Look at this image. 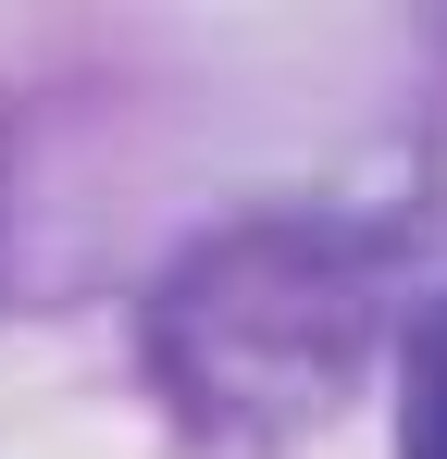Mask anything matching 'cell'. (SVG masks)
Wrapping results in <instances>:
<instances>
[{
  "mask_svg": "<svg viewBox=\"0 0 447 459\" xmlns=\"http://www.w3.org/2000/svg\"><path fill=\"white\" fill-rule=\"evenodd\" d=\"M398 459H447V299L410 323V373H398Z\"/></svg>",
  "mask_w": 447,
  "mask_h": 459,
  "instance_id": "obj_1",
  "label": "cell"
}]
</instances>
